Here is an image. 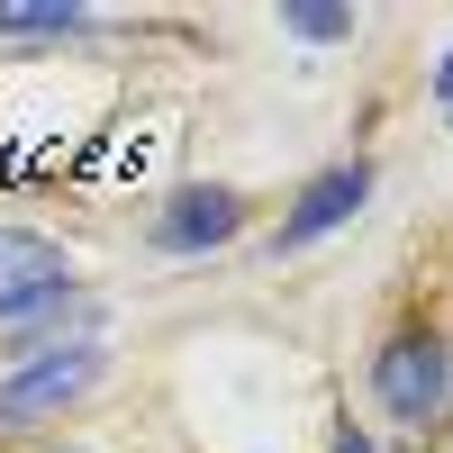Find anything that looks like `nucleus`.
Instances as JSON below:
<instances>
[{
  "instance_id": "nucleus-1",
  "label": "nucleus",
  "mask_w": 453,
  "mask_h": 453,
  "mask_svg": "<svg viewBox=\"0 0 453 453\" xmlns=\"http://www.w3.org/2000/svg\"><path fill=\"white\" fill-rule=\"evenodd\" d=\"M372 399H381L399 426H435L444 399H453V354H444V335H426V326L390 335V345L372 354Z\"/></svg>"
},
{
  "instance_id": "nucleus-2",
  "label": "nucleus",
  "mask_w": 453,
  "mask_h": 453,
  "mask_svg": "<svg viewBox=\"0 0 453 453\" xmlns=\"http://www.w3.org/2000/svg\"><path fill=\"white\" fill-rule=\"evenodd\" d=\"M100 372H109V345H55V354H36V363H19L10 381H0V426H46V418H64L73 399H91L100 390Z\"/></svg>"
},
{
  "instance_id": "nucleus-3",
  "label": "nucleus",
  "mask_w": 453,
  "mask_h": 453,
  "mask_svg": "<svg viewBox=\"0 0 453 453\" xmlns=\"http://www.w3.org/2000/svg\"><path fill=\"white\" fill-rule=\"evenodd\" d=\"M55 299H73V263H64V245L27 236V226H0V326L55 309Z\"/></svg>"
},
{
  "instance_id": "nucleus-4",
  "label": "nucleus",
  "mask_w": 453,
  "mask_h": 453,
  "mask_svg": "<svg viewBox=\"0 0 453 453\" xmlns=\"http://www.w3.org/2000/svg\"><path fill=\"white\" fill-rule=\"evenodd\" d=\"M245 226V200L226 191V181H191V191H173L164 209H155V254H209V245H226Z\"/></svg>"
},
{
  "instance_id": "nucleus-5",
  "label": "nucleus",
  "mask_w": 453,
  "mask_h": 453,
  "mask_svg": "<svg viewBox=\"0 0 453 453\" xmlns=\"http://www.w3.org/2000/svg\"><path fill=\"white\" fill-rule=\"evenodd\" d=\"M372 200V164H326L309 191L290 200V218H281V254H299V245H318V236H335L354 209Z\"/></svg>"
},
{
  "instance_id": "nucleus-6",
  "label": "nucleus",
  "mask_w": 453,
  "mask_h": 453,
  "mask_svg": "<svg viewBox=\"0 0 453 453\" xmlns=\"http://www.w3.org/2000/svg\"><path fill=\"white\" fill-rule=\"evenodd\" d=\"M91 19L82 10H27V0H0V36H36V46H46V36H82Z\"/></svg>"
},
{
  "instance_id": "nucleus-7",
  "label": "nucleus",
  "mask_w": 453,
  "mask_h": 453,
  "mask_svg": "<svg viewBox=\"0 0 453 453\" xmlns=\"http://www.w3.org/2000/svg\"><path fill=\"white\" fill-rule=\"evenodd\" d=\"M290 36H309V46H335V36H354V10H318V0H299V10H281Z\"/></svg>"
},
{
  "instance_id": "nucleus-8",
  "label": "nucleus",
  "mask_w": 453,
  "mask_h": 453,
  "mask_svg": "<svg viewBox=\"0 0 453 453\" xmlns=\"http://www.w3.org/2000/svg\"><path fill=\"white\" fill-rule=\"evenodd\" d=\"M435 100H444V109H453V55H444V64H435Z\"/></svg>"
},
{
  "instance_id": "nucleus-9",
  "label": "nucleus",
  "mask_w": 453,
  "mask_h": 453,
  "mask_svg": "<svg viewBox=\"0 0 453 453\" xmlns=\"http://www.w3.org/2000/svg\"><path fill=\"white\" fill-rule=\"evenodd\" d=\"M335 453H372V435H354V426H345V435H335Z\"/></svg>"
}]
</instances>
